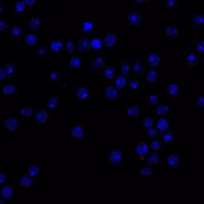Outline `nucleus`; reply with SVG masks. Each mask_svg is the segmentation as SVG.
<instances>
[{"instance_id":"e2e57ef3","label":"nucleus","mask_w":204,"mask_h":204,"mask_svg":"<svg viewBox=\"0 0 204 204\" xmlns=\"http://www.w3.org/2000/svg\"><path fill=\"white\" fill-rule=\"evenodd\" d=\"M135 1L139 3H142V2H143L144 1H141V0H140V1Z\"/></svg>"},{"instance_id":"603ef678","label":"nucleus","mask_w":204,"mask_h":204,"mask_svg":"<svg viewBox=\"0 0 204 204\" xmlns=\"http://www.w3.org/2000/svg\"><path fill=\"white\" fill-rule=\"evenodd\" d=\"M158 101H159V98L156 95H152L149 98V104L152 106H154L157 105Z\"/></svg>"},{"instance_id":"f257e3e1","label":"nucleus","mask_w":204,"mask_h":204,"mask_svg":"<svg viewBox=\"0 0 204 204\" xmlns=\"http://www.w3.org/2000/svg\"><path fill=\"white\" fill-rule=\"evenodd\" d=\"M142 16L139 13L132 12L128 15L127 20L129 25L133 26H137L142 23Z\"/></svg>"},{"instance_id":"4be33fe9","label":"nucleus","mask_w":204,"mask_h":204,"mask_svg":"<svg viewBox=\"0 0 204 204\" xmlns=\"http://www.w3.org/2000/svg\"><path fill=\"white\" fill-rule=\"evenodd\" d=\"M133 71L135 75H141L143 73L145 68L140 62H135L133 64Z\"/></svg>"},{"instance_id":"c03bdc74","label":"nucleus","mask_w":204,"mask_h":204,"mask_svg":"<svg viewBox=\"0 0 204 204\" xmlns=\"http://www.w3.org/2000/svg\"><path fill=\"white\" fill-rule=\"evenodd\" d=\"M162 148V144L159 141H154L152 142L151 145V148L152 150H158Z\"/></svg>"},{"instance_id":"6ab92c4d","label":"nucleus","mask_w":204,"mask_h":204,"mask_svg":"<svg viewBox=\"0 0 204 204\" xmlns=\"http://www.w3.org/2000/svg\"><path fill=\"white\" fill-rule=\"evenodd\" d=\"M162 140L164 144H172L174 142V134L171 132H167L162 133L161 135Z\"/></svg>"},{"instance_id":"f704fd0d","label":"nucleus","mask_w":204,"mask_h":204,"mask_svg":"<svg viewBox=\"0 0 204 204\" xmlns=\"http://www.w3.org/2000/svg\"><path fill=\"white\" fill-rule=\"evenodd\" d=\"M166 35L169 36H175L178 35V29L176 27L170 26L165 29Z\"/></svg>"},{"instance_id":"423d86ee","label":"nucleus","mask_w":204,"mask_h":204,"mask_svg":"<svg viewBox=\"0 0 204 204\" xmlns=\"http://www.w3.org/2000/svg\"><path fill=\"white\" fill-rule=\"evenodd\" d=\"M107 99L112 100L116 98L119 95L117 89L115 87L109 86L107 88L105 93Z\"/></svg>"},{"instance_id":"3c124183","label":"nucleus","mask_w":204,"mask_h":204,"mask_svg":"<svg viewBox=\"0 0 204 204\" xmlns=\"http://www.w3.org/2000/svg\"><path fill=\"white\" fill-rule=\"evenodd\" d=\"M83 26L84 31L86 32H90L93 29V25L89 22H87L84 23Z\"/></svg>"},{"instance_id":"c756f323","label":"nucleus","mask_w":204,"mask_h":204,"mask_svg":"<svg viewBox=\"0 0 204 204\" xmlns=\"http://www.w3.org/2000/svg\"><path fill=\"white\" fill-rule=\"evenodd\" d=\"M40 172V168L38 165H33L29 167L28 173L31 177L34 178L38 176Z\"/></svg>"},{"instance_id":"72a5a7b5","label":"nucleus","mask_w":204,"mask_h":204,"mask_svg":"<svg viewBox=\"0 0 204 204\" xmlns=\"http://www.w3.org/2000/svg\"><path fill=\"white\" fill-rule=\"evenodd\" d=\"M168 92L170 95L175 96L179 93V87L177 85L173 84L170 85L168 88Z\"/></svg>"},{"instance_id":"6e6552de","label":"nucleus","mask_w":204,"mask_h":204,"mask_svg":"<svg viewBox=\"0 0 204 204\" xmlns=\"http://www.w3.org/2000/svg\"><path fill=\"white\" fill-rule=\"evenodd\" d=\"M63 43L59 40H54L50 43V48L52 52L59 53L63 49Z\"/></svg>"},{"instance_id":"37998d69","label":"nucleus","mask_w":204,"mask_h":204,"mask_svg":"<svg viewBox=\"0 0 204 204\" xmlns=\"http://www.w3.org/2000/svg\"><path fill=\"white\" fill-rule=\"evenodd\" d=\"M152 168L148 167H145L141 170V173L143 176L148 177L149 176L152 174Z\"/></svg>"},{"instance_id":"dca6fc26","label":"nucleus","mask_w":204,"mask_h":204,"mask_svg":"<svg viewBox=\"0 0 204 204\" xmlns=\"http://www.w3.org/2000/svg\"><path fill=\"white\" fill-rule=\"evenodd\" d=\"M71 134L74 138L81 139L83 137L84 131L81 126H77L72 128Z\"/></svg>"},{"instance_id":"49530a36","label":"nucleus","mask_w":204,"mask_h":204,"mask_svg":"<svg viewBox=\"0 0 204 204\" xmlns=\"http://www.w3.org/2000/svg\"><path fill=\"white\" fill-rule=\"evenodd\" d=\"M75 45L73 42H69L67 44L66 50L68 53L72 54L75 50Z\"/></svg>"},{"instance_id":"0e129e2a","label":"nucleus","mask_w":204,"mask_h":204,"mask_svg":"<svg viewBox=\"0 0 204 204\" xmlns=\"http://www.w3.org/2000/svg\"><path fill=\"white\" fill-rule=\"evenodd\" d=\"M2 8L1 7V6H0V15H1V13H2Z\"/></svg>"},{"instance_id":"473e14b6","label":"nucleus","mask_w":204,"mask_h":204,"mask_svg":"<svg viewBox=\"0 0 204 204\" xmlns=\"http://www.w3.org/2000/svg\"><path fill=\"white\" fill-rule=\"evenodd\" d=\"M81 60L78 57H74L70 61V66L73 69H78L81 66Z\"/></svg>"},{"instance_id":"864d4df0","label":"nucleus","mask_w":204,"mask_h":204,"mask_svg":"<svg viewBox=\"0 0 204 204\" xmlns=\"http://www.w3.org/2000/svg\"><path fill=\"white\" fill-rule=\"evenodd\" d=\"M204 42L202 41V42H199V43L197 44V53L203 54L204 52Z\"/></svg>"},{"instance_id":"a19ab883","label":"nucleus","mask_w":204,"mask_h":204,"mask_svg":"<svg viewBox=\"0 0 204 204\" xmlns=\"http://www.w3.org/2000/svg\"><path fill=\"white\" fill-rule=\"evenodd\" d=\"M130 65L126 62H123L122 64L121 72L125 76H128L130 75Z\"/></svg>"},{"instance_id":"f03ea898","label":"nucleus","mask_w":204,"mask_h":204,"mask_svg":"<svg viewBox=\"0 0 204 204\" xmlns=\"http://www.w3.org/2000/svg\"><path fill=\"white\" fill-rule=\"evenodd\" d=\"M118 40V37L115 34L107 31L106 35L104 39L105 46L109 48H112L115 46Z\"/></svg>"},{"instance_id":"0eeeda50","label":"nucleus","mask_w":204,"mask_h":204,"mask_svg":"<svg viewBox=\"0 0 204 204\" xmlns=\"http://www.w3.org/2000/svg\"><path fill=\"white\" fill-rule=\"evenodd\" d=\"M150 151L149 145L145 142H141L137 145L136 153L138 155L145 156L148 155Z\"/></svg>"},{"instance_id":"b1692460","label":"nucleus","mask_w":204,"mask_h":204,"mask_svg":"<svg viewBox=\"0 0 204 204\" xmlns=\"http://www.w3.org/2000/svg\"><path fill=\"white\" fill-rule=\"evenodd\" d=\"M91 45L94 49L99 50L101 49L102 46V40L98 37L93 38L91 42Z\"/></svg>"},{"instance_id":"ddd939ff","label":"nucleus","mask_w":204,"mask_h":204,"mask_svg":"<svg viewBox=\"0 0 204 204\" xmlns=\"http://www.w3.org/2000/svg\"><path fill=\"white\" fill-rule=\"evenodd\" d=\"M25 41L27 45H34L38 42V37L34 34H26L25 36Z\"/></svg>"},{"instance_id":"39448f33","label":"nucleus","mask_w":204,"mask_h":204,"mask_svg":"<svg viewBox=\"0 0 204 204\" xmlns=\"http://www.w3.org/2000/svg\"><path fill=\"white\" fill-rule=\"evenodd\" d=\"M110 162L113 164L120 163L122 159V153L120 149H115L111 152L109 157Z\"/></svg>"},{"instance_id":"052dcab7","label":"nucleus","mask_w":204,"mask_h":204,"mask_svg":"<svg viewBox=\"0 0 204 204\" xmlns=\"http://www.w3.org/2000/svg\"><path fill=\"white\" fill-rule=\"evenodd\" d=\"M36 1H35V0H26V1H25L26 4L29 6L35 5V4H36Z\"/></svg>"},{"instance_id":"a878e982","label":"nucleus","mask_w":204,"mask_h":204,"mask_svg":"<svg viewBox=\"0 0 204 204\" xmlns=\"http://www.w3.org/2000/svg\"><path fill=\"white\" fill-rule=\"evenodd\" d=\"M103 74L106 79L108 80L112 79L115 77V71L112 67H108L105 70Z\"/></svg>"},{"instance_id":"2f4dec72","label":"nucleus","mask_w":204,"mask_h":204,"mask_svg":"<svg viewBox=\"0 0 204 204\" xmlns=\"http://www.w3.org/2000/svg\"><path fill=\"white\" fill-rule=\"evenodd\" d=\"M169 110V107L167 105H162L157 107L155 111L158 115H164L167 113Z\"/></svg>"},{"instance_id":"5701e85b","label":"nucleus","mask_w":204,"mask_h":204,"mask_svg":"<svg viewBox=\"0 0 204 204\" xmlns=\"http://www.w3.org/2000/svg\"><path fill=\"white\" fill-rule=\"evenodd\" d=\"M33 181L31 178L27 175H24L21 179V185L23 187H28L32 185Z\"/></svg>"},{"instance_id":"bb28decb","label":"nucleus","mask_w":204,"mask_h":204,"mask_svg":"<svg viewBox=\"0 0 204 204\" xmlns=\"http://www.w3.org/2000/svg\"><path fill=\"white\" fill-rule=\"evenodd\" d=\"M169 125V122L168 120L162 118L158 121L157 126L160 130L165 131L168 129Z\"/></svg>"},{"instance_id":"9b49d317","label":"nucleus","mask_w":204,"mask_h":204,"mask_svg":"<svg viewBox=\"0 0 204 204\" xmlns=\"http://www.w3.org/2000/svg\"><path fill=\"white\" fill-rule=\"evenodd\" d=\"M105 64V60L103 58L101 57H96L92 63L93 68L96 70H101L103 68Z\"/></svg>"},{"instance_id":"f8f14e48","label":"nucleus","mask_w":204,"mask_h":204,"mask_svg":"<svg viewBox=\"0 0 204 204\" xmlns=\"http://www.w3.org/2000/svg\"><path fill=\"white\" fill-rule=\"evenodd\" d=\"M160 58L156 54H152L148 57V66L155 67L158 66L160 63Z\"/></svg>"},{"instance_id":"680f3d73","label":"nucleus","mask_w":204,"mask_h":204,"mask_svg":"<svg viewBox=\"0 0 204 204\" xmlns=\"http://www.w3.org/2000/svg\"><path fill=\"white\" fill-rule=\"evenodd\" d=\"M0 204H5V202L4 201L0 200Z\"/></svg>"},{"instance_id":"bf43d9fd","label":"nucleus","mask_w":204,"mask_h":204,"mask_svg":"<svg viewBox=\"0 0 204 204\" xmlns=\"http://www.w3.org/2000/svg\"><path fill=\"white\" fill-rule=\"evenodd\" d=\"M6 176L3 173H0V185L5 183L6 181Z\"/></svg>"},{"instance_id":"cd10ccee","label":"nucleus","mask_w":204,"mask_h":204,"mask_svg":"<svg viewBox=\"0 0 204 204\" xmlns=\"http://www.w3.org/2000/svg\"><path fill=\"white\" fill-rule=\"evenodd\" d=\"M3 91L5 95H12L17 92V88L15 85L8 84L4 87Z\"/></svg>"},{"instance_id":"a211bd4d","label":"nucleus","mask_w":204,"mask_h":204,"mask_svg":"<svg viewBox=\"0 0 204 204\" xmlns=\"http://www.w3.org/2000/svg\"><path fill=\"white\" fill-rule=\"evenodd\" d=\"M115 83L117 89L120 90L123 89L127 85L126 77L122 76V75H120L116 79Z\"/></svg>"},{"instance_id":"5fc2aeb1","label":"nucleus","mask_w":204,"mask_h":204,"mask_svg":"<svg viewBox=\"0 0 204 204\" xmlns=\"http://www.w3.org/2000/svg\"><path fill=\"white\" fill-rule=\"evenodd\" d=\"M7 74L5 69L2 67H0V81L4 80L6 79Z\"/></svg>"},{"instance_id":"7c9ffc66","label":"nucleus","mask_w":204,"mask_h":204,"mask_svg":"<svg viewBox=\"0 0 204 204\" xmlns=\"http://www.w3.org/2000/svg\"><path fill=\"white\" fill-rule=\"evenodd\" d=\"M141 110L140 108L137 106H135L129 108L128 110L127 113L131 116L137 117L140 115Z\"/></svg>"},{"instance_id":"de8ad7c7","label":"nucleus","mask_w":204,"mask_h":204,"mask_svg":"<svg viewBox=\"0 0 204 204\" xmlns=\"http://www.w3.org/2000/svg\"><path fill=\"white\" fill-rule=\"evenodd\" d=\"M165 4L167 7L168 8H172L178 5V2L175 0H170L165 1Z\"/></svg>"},{"instance_id":"2eb2a0df","label":"nucleus","mask_w":204,"mask_h":204,"mask_svg":"<svg viewBox=\"0 0 204 204\" xmlns=\"http://www.w3.org/2000/svg\"><path fill=\"white\" fill-rule=\"evenodd\" d=\"M167 162L168 164L172 167H178L180 164L179 157L174 154H172L168 157Z\"/></svg>"},{"instance_id":"1a4fd4ad","label":"nucleus","mask_w":204,"mask_h":204,"mask_svg":"<svg viewBox=\"0 0 204 204\" xmlns=\"http://www.w3.org/2000/svg\"><path fill=\"white\" fill-rule=\"evenodd\" d=\"M1 197L4 199H10L12 197L13 194V190L11 186L5 185L2 187L0 192Z\"/></svg>"},{"instance_id":"f3484780","label":"nucleus","mask_w":204,"mask_h":204,"mask_svg":"<svg viewBox=\"0 0 204 204\" xmlns=\"http://www.w3.org/2000/svg\"><path fill=\"white\" fill-rule=\"evenodd\" d=\"M89 91L88 89L85 87H81L77 90L76 94L77 97L79 100L86 99L89 96Z\"/></svg>"},{"instance_id":"8fccbe9b","label":"nucleus","mask_w":204,"mask_h":204,"mask_svg":"<svg viewBox=\"0 0 204 204\" xmlns=\"http://www.w3.org/2000/svg\"><path fill=\"white\" fill-rule=\"evenodd\" d=\"M148 135L149 138H155L157 136L158 132L156 129L154 128H150L148 131Z\"/></svg>"},{"instance_id":"4c0bfd02","label":"nucleus","mask_w":204,"mask_h":204,"mask_svg":"<svg viewBox=\"0 0 204 204\" xmlns=\"http://www.w3.org/2000/svg\"><path fill=\"white\" fill-rule=\"evenodd\" d=\"M33 113V111L32 108L30 107L24 108V109L21 110V115L27 118L32 116Z\"/></svg>"},{"instance_id":"4d7b16f0","label":"nucleus","mask_w":204,"mask_h":204,"mask_svg":"<svg viewBox=\"0 0 204 204\" xmlns=\"http://www.w3.org/2000/svg\"><path fill=\"white\" fill-rule=\"evenodd\" d=\"M204 96L203 95H201L198 98L197 106L199 107H204Z\"/></svg>"},{"instance_id":"412c9836","label":"nucleus","mask_w":204,"mask_h":204,"mask_svg":"<svg viewBox=\"0 0 204 204\" xmlns=\"http://www.w3.org/2000/svg\"><path fill=\"white\" fill-rule=\"evenodd\" d=\"M41 26V21L39 18L33 17L30 19L29 22V28L31 30L35 31L39 29Z\"/></svg>"},{"instance_id":"13d9d810","label":"nucleus","mask_w":204,"mask_h":204,"mask_svg":"<svg viewBox=\"0 0 204 204\" xmlns=\"http://www.w3.org/2000/svg\"><path fill=\"white\" fill-rule=\"evenodd\" d=\"M7 28V23L4 21L0 22V31H4L6 30Z\"/></svg>"},{"instance_id":"79ce46f5","label":"nucleus","mask_w":204,"mask_h":204,"mask_svg":"<svg viewBox=\"0 0 204 204\" xmlns=\"http://www.w3.org/2000/svg\"><path fill=\"white\" fill-rule=\"evenodd\" d=\"M11 33L12 35L14 36H19L22 34V28L19 26L13 27L11 29Z\"/></svg>"},{"instance_id":"7ed1b4c3","label":"nucleus","mask_w":204,"mask_h":204,"mask_svg":"<svg viewBox=\"0 0 204 204\" xmlns=\"http://www.w3.org/2000/svg\"><path fill=\"white\" fill-rule=\"evenodd\" d=\"M90 41L88 38L81 39L78 42L77 48L81 52H89L91 50Z\"/></svg>"},{"instance_id":"09e8293b","label":"nucleus","mask_w":204,"mask_h":204,"mask_svg":"<svg viewBox=\"0 0 204 204\" xmlns=\"http://www.w3.org/2000/svg\"><path fill=\"white\" fill-rule=\"evenodd\" d=\"M25 8V3L23 2H17L15 6V9L18 12H21L23 11Z\"/></svg>"},{"instance_id":"aec40b11","label":"nucleus","mask_w":204,"mask_h":204,"mask_svg":"<svg viewBox=\"0 0 204 204\" xmlns=\"http://www.w3.org/2000/svg\"><path fill=\"white\" fill-rule=\"evenodd\" d=\"M186 60L190 66H195L199 64V58L196 54L191 53L189 54Z\"/></svg>"},{"instance_id":"c9c22d12","label":"nucleus","mask_w":204,"mask_h":204,"mask_svg":"<svg viewBox=\"0 0 204 204\" xmlns=\"http://www.w3.org/2000/svg\"><path fill=\"white\" fill-rule=\"evenodd\" d=\"M204 22V16L202 14L197 15L195 17L192 21V24L195 26H200L203 25Z\"/></svg>"},{"instance_id":"9d476101","label":"nucleus","mask_w":204,"mask_h":204,"mask_svg":"<svg viewBox=\"0 0 204 204\" xmlns=\"http://www.w3.org/2000/svg\"><path fill=\"white\" fill-rule=\"evenodd\" d=\"M49 117L48 112L45 110H41L38 111L35 115V119L39 123H44L46 122Z\"/></svg>"},{"instance_id":"393cba45","label":"nucleus","mask_w":204,"mask_h":204,"mask_svg":"<svg viewBox=\"0 0 204 204\" xmlns=\"http://www.w3.org/2000/svg\"><path fill=\"white\" fill-rule=\"evenodd\" d=\"M158 77V73L155 70L149 71L146 75V79L150 83L156 81Z\"/></svg>"},{"instance_id":"ea45409f","label":"nucleus","mask_w":204,"mask_h":204,"mask_svg":"<svg viewBox=\"0 0 204 204\" xmlns=\"http://www.w3.org/2000/svg\"><path fill=\"white\" fill-rule=\"evenodd\" d=\"M5 69L7 73L12 75L15 71V65L14 64L8 63L5 65Z\"/></svg>"},{"instance_id":"a18cd8bd","label":"nucleus","mask_w":204,"mask_h":204,"mask_svg":"<svg viewBox=\"0 0 204 204\" xmlns=\"http://www.w3.org/2000/svg\"><path fill=\"white\" fill-rule=\"evenodd\" d=\"M139 81L135 79H130L129 81V88L132 90L138 89L139 87Z\"/></svg>"},{"instance_id":"4468645a","label":"nucleus","mask_w":204,"mask_h":204,"mask_svg":"<svg viewBox=\"0 0 204 204\" xmlns=\"http://www.w3.org/2000/svg\"><path fill=\"white\" fill-rule=\"evenodd\" d=\"M160 156L158 154L154 153L149 155L147 158V163L150 166H153L159 163L160 161Z\"/></svg>"},{"instance_id":"20e7f679","label":"nucleus","mask_w":204,"mask_h":204,"mask_svg":"<svg viewBox=\"0 0 204 204\" xmlns=\"http://www.w3.org/2000/svg\"><path fill=\"white\" fill-rule=\"evenodd\" d=\"M5 126L8 130L14 131L18 129L19 126V123L17 118L10 117L6 120Z\"/></svg>"},{"instance_id":"e433bc0d","label":"nucleus","mask_w":204,"mask_h":204,"mask_svg":"<svg viewBox=\"0 0 204 204\" xmlns=\"http://www.w3.org/2000/svg\"><path fill=\"white\" fill-rule=\"evenodd\" d=\"M155 121L152 118L148 117L143 121L142 125L145 128H149L152 127L154 124Z\"/></svg>"},{"instance_id":"58836bf2","label":"nucleus","mask_w":204,"mask_h":204,"mask_svg":"<svg viewBox=\"0 0 204 204\" xmlns=\"http://www.w3.org/2000/svg\"><path fill=\"white\" fill-rule=\"evenodd\" d=\"M49 78L52 82H59L61 80V75L58 73L52 72L49 74Z\"/></svg>"},{"instance_id":"c85d7f7f","label":"nucleus","mask_w":204,"mask_h":204,"mask_svg":"<svg viewBox=\"0 0 204 204\" xmlns=\"http://www.w3.org/2000/svg\"><path fill=\"white\" fill-rule=\"evenodd\" d=\"M59 98L56 96H53L50 98L47 104V107L49 109L55 108L58 106Z\"/></svg>"},{"instance_id":"6e6d98bb","label":"nucleus","mask_w":204,"mask_h":204,"mask_svg":"<svg viewBox=\"0 0 204 204\" xmlns=\"http://www.w3.org/2000/svg\"><path fill=\"white\" fill-rule=\"evenodd\" d=\"M47 52V48L45 46H42L40 47L38 50V54L41 56H44V55H45Z\"/></svg>"}]
</instances>
